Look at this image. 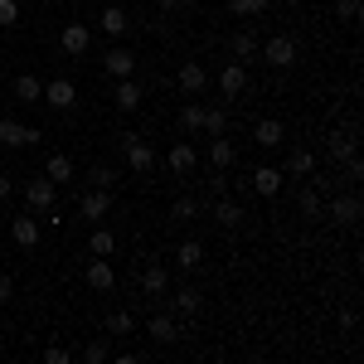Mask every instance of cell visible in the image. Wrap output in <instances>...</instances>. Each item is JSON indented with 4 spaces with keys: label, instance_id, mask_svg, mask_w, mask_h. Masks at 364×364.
Returning <instances> with one entry per match:
<instances>
[{
    "label": "cell",
    "instance_id": "cell-36",
    "mask_svg": "<svg viewBox=\"0 0 364 364\" xmlns=\"http://www.w3.org/2000/svg\"><path fill=\"white\" fill-rule=\"evenodd\" d=\"M170 214H175V224H190L199 214V199H190V195H180L175 204H170Z\"/></svg>",
    "mask_w": 364,
    "mask_h": 364
},
{
    "label": "cell",
    "instance_id": "cell-37",
    "mask_svg": "<svg viewBox=\"0 0 364 364\" xmlns=\"http://www.w3.org/2000/svg\"><path fill=\"white\" fill-rule=\"evenodd\" d=\"M204 132H214V136H224V132H228V112H224V107H204Z\"/></svg>",
    "mask_w": 364,
    "mask_h": 364
},
{
    "label": "cell",
    "instance_id": "cell-26",
    "mask_svg": "<svg viewBox=\"0 0 364 364\" xmlns=\"http://www.w3.org/2000/svg\"><path fill=\"white\" fill-rule=\"evenodd\" d=\"M87 252H92V257H112V252H117V238H112V233H107L102 224H92V238H87Z\"/></svg>",
    "mask_w": 364,
    "mask_h": 364
},
{
    "label": "cell",
    "instance_id": "cell-6",
    "mask_svg": "<svg viewBox=\"0 0 364 364\" xmlns=\"http://www.w3.org/2000/svg\"><path fill=\"white\" fill-rule=\"evenodd\" d=\"M87 44H92V29H87V25H63V34H58V49H63L68 58H83Z\"/></svg>",
    "mask_w": 364,
    "mask_h": 364
},
{
    "label": "cell",
    "instance_id": "cell-22",
    "mask_svg": "<svg viewBox=\"0 0 364 364\" xmlns=\"http://www.w3.org/2000/svg\"><path fill=\"white\" fill-rule=\"evenodd\" d=\"M117 107H122V112H136L141 107V83L136 78H117Z\"/></svg>",
    "mask_w": 364,
    "mask_h": 364
},
{
    "label": "cell",
    "instance_id": "cell-20",
    "mask_svg": "<svg viewBox=\"0 0 364 364\" xmlns=\"http://www.w3.org/2000/svg\"><path fill=\"white\" fill-rule=\"evenodd\" d=\"M282 136H287V127H282L277 117H262V122L252 127V141H257V146H282Z\"/></svg>",
    "mask_w": 364,
    "mask_h": 364
},
{
    "label": "cell",
    "instance_id": "cell-43",
    "mask_svg": "<svg viewBox=\"0 0 364 364\" xmlns=\"http://www.w3.org/2000/svg\"><path fill=\"white\" fill-rule=\"evenodd\" d=\"M10 195H15V180H10V175L0 170V199H10Z\"/></svg>",
    "mask_w": 364,
    "mask_h": 364
},
{
    "label": "cell",
    "instance_id": "cell-15",
    "mask_svg": "<svg viewBox=\"0 0 364 364\" xmlns=\"http://www.w3.org/2000/svg\"><path fill=\"white\" fill-rule=\"evenodd\" d=\"M122 151H127V170H141V175H146V170L156 166V151H151V146H146V141H127V146H122Z\"/></svg>",
    "mask_w": 364,
    "mask_h": 364
},
{
    "label": "cell",
    "instance_id": "cell-21",
    "mask_svg": "<svg viewBox=\"0 0 364 364\" xmlns=\"http://www.w3.org/2000/svg\"><path fill=\"white\" fill-rule=\"evenodd\" d=\"M15 97H20L25 107H34V102H44V83H39L34 73H20V78H15Z\"/></svg>",
    "mask_w": 364,
    "mask_h": 364
},
{
    "label": "cell",
    "instance_id": "cell-32",
    "mask_svg": "<svg viewBox=\"0 0 364 364\" xmlns=\"http://www.w3.org/2000/svg\"><path fill=\"white\" fill-rule=\"evenodd\" d=\"M175 257H180V267L190 272V267H199V262H204V243H199V238H185V243L175 248Z\"/></svg>",
    "mask_w": 364,
    "mask_h": 364
},
{
    "label": "cell",
    "instance_id": "cell-25",
    "mask_svg": "<svg viewBox=\"0 0 364 364\" xmlns=\"http://www.w3.org/2000/svg\"><path fill=\"white\" fill-rule=\"evenodd\" d=\"M102 326H107V336H117V340L136 336V316H132V311H112V316H107Z\"/></svg>",
    "mask_w": 364,
    "mask_h": 364
},
{
    "label": "cell",
    "instance_id": "cell-1",
    "mask_svg": "<svg viewBox=\"0 0 364 364\" xmlns=\"http://www.w3.org/2000/svg\"><path fill=\"white\" fill-rule=\"evenodd\" d=\"M257 54L267 58L272 68H296V58H301V49H296V39H291V34H272V39H267V44L257 49Z\"/></svg>",
    "mask_w": 364,
    "mask_h": 364
},
{
    "label": "cell",
    "instance_id": "cell-42",
    "mask_svg": "<svg viewBox=\"0 0 364 364\" xmlns=\"http://www.w3.org/2000/svg\"><path fill=\"white\" fill-rule=\"evenodd\" d=\"M117 364H146V355H136V350H122V355H117Z\"/></svg>",
    "mask_w": 364,
    "mask_h": 364
},
{
    "label": "cell",
    "instance_id": "cell-47",
    "mask_svg": "<svg viewBox=\"0 0 364 364\" xmlns=\"http://www.w3.org/2000/svg\"><path fill=\"white\" fill-rule=\"evenodd\" d=\"M0 58H5V44H0Z\"/></svg>",
    "mask_w": 364,
    "mask_h": 364
},
{
    "label": "cell",
    "instance_id": "cell-8",
    "mask_svg": "<svg viewBox=\"0 0 364 364\" xmlns=\"http://www.w3.org/2000/svg\"><path fill=\"white\" fill-rule=\"evenodd\" d=\"M54 199H58V185L54 180H25V204L29 209H54Z\"/></svg>",
    "mask_w": 364,
    "mask_h": 364
},
{
    "label": "cell",
    "instance_id": "cell-46",
    "mask_svg": "<svg viewBox=\"0 0 364 364\" xmlns=\"http://www.w3.org/2000/svg\"><path fill=\"white\" fill-rule=\"evenodd\" d=\"M277 5H301V0H277Z\"/></svg>",
    "mask_w": 364,
    "mask_h": 364
},
{
    "label": "cell",
    "instance_id": "cell-39",
    "mask_svg": "<svg viewBox=\"0 0 364 364\" xmlns=\"http://www.w3.org/2000/svg\"><path fill=\"white\" fill-rule=\"evenodd\" d=\"M20 25V0H0V29Z\"/></svg>",
    "mask_w": 364,
    "mask_h": 364
},
{
    "label": "cell",
    "instance_id": "cell-10",
    "mask_svg": "<svg viewBox=\"0 0 364 364\" xmlns=\"http://www.w3.org/2000/svg\"><path fill=\"white\" fill-rule=\"evenodd\" d=\"M44 102L58 107V112H68V107L78 102V87L68 83V78H54V83H44Z\"/></svg>",
    "mask_w": 364,
    "mask_h": 364
},
{
    "label": "cell",
    "instance_id": "cell-33",
    "mask_svg": "<svg viewBox=\"0 0 364 364\" xmlns=\"http://www.w3.org/2000/svg\"><path fill=\"white\" fill-rule=\"evenodd\" d=\"M83 360L87 364H107V360H112V340H107V336L87 340V345H83Z\"/></svg>",
    "mask_w": 364,
    "mask_h": 364
},
{
    "label": "cell",
    "instance_id": "cell-34",
    "mask_svg": "<svg viewBox=\"0 0 364 364\" xmlns=\"http://www.w3.org/2000/svg\"><path fill=\"white\" fill-rule=\"evenodd\" d=\"M180 127H185V132H204V107H199V102H185V107H180Z\"/></svg>",
    "mask_w": 364,
    "mask_h": 364
},
{
    "label": "cell",
    "instance_id": "cell-18",
    "mask_svg": "<svg viewBox=\"0 0 364 364\" xmlns=\"http://www.w3.org/2000/svg\"><path fill=\"white\" fill-rule=\"evenodd\" d=\"M166 166L175 170V175H190V170L199 166V156H195V146H185V141H175L170 146V156H166Z\"/></svg>",
    "mask_w": 364,
    "mask_h": 364
},
{
    "label": "cell",
    "instance_id": "cell-5",
    "mask_svg": "<svg viewBox=\"0 0 364 364\" xmlns=\"http://www.w3.org/2000/svg\"><path fill=\"white\" fill-rule=\"evenodd\" d=\"M146 336L161 340V345H175V340H180V321H175V311H156V316L146 321Z\"/></svg>",
    "mask_w": 364,
    "mask_h": 364
},
{
    "label": "cell",
    "instance_id": "cell-41",
    "mask_svg": "<svg viewBox=\"0 0 364 364\" xmlns=\"http://www.w3.org/2000/svg\"><path fill=\"white\" fill-rule=\"evenodd\" d=\"M68 360H73V355H68L63 345H49V350H44V364H68Z\"/></svg>",
    "mask_w": 364,
    "mask_h": 364
},
{
    "label": "cell",
    "instance_id": "cell-13",
    "mask_svg": "<svg viewBox=\"0 0 364 364\" xmlns=\"http://www.w3.org/2000/svg\"><path fill=\"white\" fill-rule=\"evenodd\" d=\"M199 306H204V296H199V287H175V296H170V311L175 316H199Z\"/></svg>",
    "mask_w": 364,
    "mask_h": 364
},
{
    "label": "cell",
    "instance_id": "cell-44",
    "mask_svg": "<svg viewBox=\"0 0 364 364\" xmlns=\"http://www.w3.org/2000/svg\"><path fill=\"white\" fill-rule=\"evenodd\" d=\"M10 296H15V282H10L5 272H0V301H10Z\"/></svg>",
    "mask_w": 364,
    "mask_h": 364
},
{
    "label": "cell",
    "instance_id": "cell-28",
    "mask_svg": "<svg viewBox=\"0 0 364 364\" xmlns=\"http://www.w3.org/2000/svg\"><path fill=\"white\" fill-rule=\"evenodd\" d=\"M350 156H360V151H355V136H350V132H331V161L345 166Z\"/></svg>",
    "mask_w": 364,
    "mask_h": 364
},
{
    "label": "cell",
    "instance_id": "cell-40",
    "mask_svg": "<svg viewBox=\"0 0 364 364\" xmlns=\"http://www.w3.org/2000/svg\"><path fill=\"white\" fill-rule=\"evenodd\" d=\"M92 185H97V190H112V185H117V170L97 166V170H92Z\"/></svg>",
    "mask_w": 364,
    "mask_h": 364
},
{
    "label": "cell",
    "instance_id": "cell-3",
    "mask_svg": "<svg viewBox=\"0 0 364 364\" xmlns=\"http://www.w3.org/2000/svg\"><path fill=\"white\" fill-rule=\"evenodd\" d=\"M39 136H44L39 127H25V122H15V117H5V122H0V146H10V151H20V146H34Z\"/></svg>",
    "mask_w": 364,
    "mask_h": 364
},
{
    "label": "cell",
    "instance_id": "cell-27",
    "mask_svg": "<svg viewBox=\"0 0 364 364\" xmlns=\"http://www.w3.org/2000/svg\"><path fill=\"white\" fill-rule=\"evenodd\" d=\"M214 219H219L224 228H238V224H243V204H238V199H228V195H219V209H214Z\"/></svg>",
    "mask_w": 364,
    "mask_h": 364
},
{
    "label": "cell",
    "instance_id": "cell-11",
    "mask_svg": "<svg viewBox=\"0 0 364 364\" xmlns=\"http://www.w3.org/2000/svg\"><path fill=\"white\" fill-rule=\"evenodd\" d=\"M87 287H92V291H102V296L117 291V272L107 267V257H92V262H87Z\"/></svg>",
    "mask_w": 364,
    "mask_h": 364
},
{
    "label": "cell",
    "instance_id": "cell-2",
    "mask_svg": "<svg viewBox=\"0 0 364 364\" xmlns=\"http://www.w3.org/2000/svg\"><path fill=\"white\" fill-rule=\"evenodd\" d=\"M107 209H112V190H87L83 199H78V214H83V224H102L107 219Z\"/></svg>",
    "mask_w": 364,
    "mask_h": 364
},
{
    "label": "cell",
    "instance_id": "cell-23",
    "mask_svg": "<svg viewBox=\"0 0 364 364\" xmlns=\"http://www.w3.org/2000/svg\"><path fill=\"white\" fill-rule=\"evenodd\" d=\"M311 170H316V156H311L306 146H296V151L287 156V166H282V175H296V180H301V175H311Z\"/></svg>",
    "mask_w": 364,
    "mask_h": 364
},
{
    "label": "cell",
    "instance_id": "cell-31",
    "mask_svg": "<svg viewBox=\"0 0 364 364\" xmlns=\"http://www.w3.org/2000/svg\"><path fill=\"white\" fill-rule=\"evenodd\" d=\"M127 25H132V20H127V10H122V5H107V10H102V34H127Z\"/></svg>",
    "mask_w": 364,
    "mask_h": 364
},
{
    "label": "cell",
    "instance_id": "cell-45",
    "mask_svg": "<svg viewBox=\"0 0 364 364\" xmlns=\"http://www.w3.org/2000/svg\"><path fill=\"white\" fill-rule=\"evenodd\" d=\"M180 5H190V0H161V10H180Z\"/></svg>",
    "mask_w": 364,
    "mask_h": 364
},
{
    "label": "cell",
    "instance_id": "cell-17",
    "mask_svg": "<svg viewBox=\"0 0 364 364\" xmlns=\"http://www.w3.org/2000/svg\"><path fill=\"white\" fill-rule=\"evenodd\" d=\"M73 175H78V166H73V161H68L63 151H54V156L44 161V180H54V185H68Z\"/></svg>",
    "mask_w": 364,
    "mask_h": 364
},
{
    "label": "cell",
    "instance_id": "cell-9",
    "mask_svg": "<svg viewBox=\"0 0 364 364\" xmlns=\"http://www.w3.org/2000/svg\"><path fill=\"white\" fill-rule=\"evenodd\" d=\"M219 92H224V97H243V92H248V63L219 68Z\"/></svg>",
    "mask_w": 364,
    "mask_h": 364
},
{
    "label": "cell",
    "instance_id": "cell-4",
    "mask_svg": "<svg viewBox=\"0 0 364 364\" xmlns=\"http://www.w3.org/2000/svg\"><path fill=\"white\" fill-rule=\"evenodd\" d=\"M175 87H180V92H190V97H195V92H204V87H209V68H204V63H195V58H190V63H180Z\"/></svg>",
    "mask_w": 364,
    "mask_h": 364
},
{
    "label": "cell",
    "instance_id": "cell-29",
    "mask_svg": "<svg viewBox=\"0 0 364 364\" xmlns=\"http://www.w3.org/2000/svg\"><path fill=\"white\" fill-rule=\"evenodd\" d=\"M233 156H238V151H233V141H228V136H214V146H209V166H214V170H228V166H233Z\"/></svg>",
    "mask_w": 364,
    "mask_h": 364
},
{
    "label": "cell",
    "instance_id": "cell-24",
    "mask_svg": "<svg viewBox=\"0 0 364 364\" xmlns=\"http://www.w3.org/2000/svg\"><path fill=\"white\" fill-rule=\"evenodd\" d=\"M10 238H15L20 248H34V243H39V224H34L29 214H20V219L10 224Z\"/></svg>",
    "mask_w": 364,
    "mask_h": 364
},
{
    "label": "cell",
    "instance_id": "cell-35",
    "mask_svg": "<svg viewBox=\"0 0 364 364\" xmlns=\"http://www.w3.org/2000/svg\"><path fill=\"white\" fill-rule=\"evenodd\" d=\"M296 209H301V214H311V219H316V214H321V185H306V190H301V195H296Z\"/></svg>",
    "mask_w": 364,
    "mask_h": 364
},
{
    "label": "cell",
    "instance_id": "cell-7",
    "mask_svg": "<svg viewBox=\"0 0 364 364\" xmlns=\"http://www.w3.org/2000/svg\"><path fill=\"white\" fill-rule=\"evenodd\" d=\"M282 185H287L282 166H257V170H252V190H257L262 199H277V195H282Z\"/></svg>",
    "mask_w": 364,
    "mask_h": 364
},
{
    "label": "cell",
    "instance_id": "cell-14",
    "mask_svg": "<svg viewBox=\"0 0 364 364\" xmlns=\"http://www.w3.org/2000/svg\"><path fill=\"white\" fill-rule=\"evenodd\" d=\"M326 214H331L336 224H360V195H336Z\"/></svg>",
    "mask_w": 364,
    "mask_h": 364
},
{
    "label": "cell",
    "instance_id": "cell-12",
    "mask_svg": "<svg viewBox=\"0 0 364 364\" xmlns=\"http://www.w3.org/2000/svg\"><path fill=\"white\" fill-rule=\"evenodd\" d=\"M102 68H107L112 78H132V73H136V54L117 44V49H107V58H102Z\"/></svg>",
    "mask_w": 364,
    "mask_h": 364
},
{
    "label": "cell",
    "instance_id": "cell-16",
    "mask_svg": "<svg viewBox=\"0 0 364 364\" xmlns=\"http://www.w3.org/2000/svg\"><path fill=\"white\" fill-rule=\"evenodd\" d=\"M136 287L146 291V296H166V291H170V277H166V267H156V262H151L146 272H136Z\"/></svg>",
    "mask_w": 364,
    "mask_h": 364
},
{
    "label": "cell",
    "instance_id": "cell-19",
    "mask_svg": "<svg viewBox=\"0 0 364 364\" xmlns=\"http://www.w3.org/2000/svg\"><path fill=\"white\" fill-rule=\"evenodd\" d=\"M228 49H233V63H252V58H257V34L238 29V34L228 39Z\"/></svg>",
    "mask_w": 364,
    "mask_h": 364
},
{
    "label": "cell",
    "instance_id": "cell-38",
    "mask_svg": "<svg viewBox=\"0 0 364 364\" xmlns=\"http://www.w3.org/2000/svg\"><path fill=\"white\" fill-rule=\"evenodd\" d=\"M336 20L340 25H355L360 20V0H336Z\"/></svg>",
    "mask_w": 364,
    "mask_h": 364
},
{
    "label": "cell",
    "instance_id": "cell-30",
    "mask_svg": "<svg viewBox=\"0 0 364 364\" xmlns=\"http://www.w3.org/2000/svg\"><path fill=\"white\" fill-rule=\"evenodd\" d=\"M267 10H272V0H228V15H238V20L267 15Z\"/></svg>",
    "mask_w": 364,
    "mask_h": 364
}]
</instances>
